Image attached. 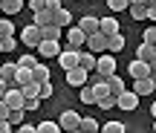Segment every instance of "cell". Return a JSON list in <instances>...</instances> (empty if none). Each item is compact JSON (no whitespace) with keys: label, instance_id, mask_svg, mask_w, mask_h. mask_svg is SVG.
<instances>
[{"label":"cell","instance_id":"cell-38","mask_svg":"<svg viewBox=\"0 0 156 133\" xmlns=\"http://www.w3.org/2000/svg\"><path fill=\"white\" fill-rule=\"evenodd\" d=\"M29 110H41V99H29V101H23V113H29Z\"/></svg>","mask_w":156,"mask_h":133},{"label":"cell","instance_id":"cell-2","mask_svg":"<svg viewBox=\"0 0 156 133\" xmlns=\"http://www.w3.org/2000/svg\"><path fill=\"white\" fill-rule=\"evenodd\" d=\"M20 41L29 46V49H38V46H41V41H44V35H41V29L35 26V23H29V26L20 32Z\"/></svg>","mask_w":156,"mask_h":133},{"label":"cell","instance_id":"cell-32","mask_svg":"<svg viewBox=\"0 0 156 133\" xmlns=\"http://www.w3.org/2000/svg\"><path fill=\"white\" fill-rule=\"evenodd\" d=\"M142 38H145V41H142V44H147V46H153V49H156V26H147Z\"/></svg>","mask_w":156,"mask_h":133},{"label":"cell","instance_id":"cell-5","mask_svg":"<svg viewBox=\"0 0 156 133\" xmlns=\"http://www.w3.org/2000/svg\"><path fill=\"white\" fill-rule=\"evenodd\" d=\"M58 124H61V130H64V133L78 130V124H81V116H78L75 110H64V113H61V119H58Z\"/></svg>","mask_w":156,"mask_h":133},{"label":"cell","instance_id":"cell-35","mask_svg":"<svg viewBox=\"0 0 156 133\" xmlns=\"http://www.w3.org/2000/svg\"><path fill=\"white\" fill-rule=\"evenodd\" d=\"M107 6H110V12H124V9H130L127 0H110Z\"/></svg>","mask_w":156,"mask_h":133},{"label":"cell","instance_id":"cell-44","mask_svg":"<svg viewBox=\"0 0 156 133\" xmlns=\"http://www.w3.org/2000/svg\"><path fill=\"white\" fill-rule=\"evenodd\" d=\"M6 93H9V84H6L3 78H0V101H3V95H6Z\"/></svg>","mask_w":156,"mask_h":133},{"label":"cell","instance_id":"cell-1","mask_svg":"<svg viewBox=\"0 0 156 133\" xmlns=\"http://www.w3.org/2000/svg\"><path fill=\"white\" fill-rule=\"evenodd\" d=\"M95 75H101V78H110V75H116V58H113L110 52L98 55V64H95Z\"/></svg>","mask_w":156,"mask_h":133},{"label":"cell","instance_id":"cell-18","mask_svg":"<svg viewBox=\"0 0 156 133\" xmlns=\"http://www.w3.org/2000/svg\"><path fill=\"white\" fill-rule=\"evenodd\" d=\"M136 61L153 64L156 61V49H153V46H147V44H139V49H136Z\"/></svg>","mask_w":156,"mask_h":133},{"label":"cell","instance_id":"cell-48","mask_svg":"<svg viewBox=\"0 0 156 133\" xmlns=\"http://www.w3.org/2000/svg\"><path fill=\"white\" fill-rule=\"evenodd\" d=\"M69 133H81V130H69Z\"/></svg>","mask_w":156,"mask_h":133},{"label":"cell","instance_id":"cell-17","mask_svg":"<svg viewBox=\"0 0 156 133\" xmlns=\"http://www.w3.org/2000/svg\"><path fill=\"white\" fill-rule=\"evenodd\" d=\"M52 23H55L58 29H69L73 26V15H69L67 9H58V12H52Z\"/></svg>","mask_w":156,"mask_h":133},{"label":"cell","instance_id":"cell-49","mask_svg":"<svg viewBox=\"0 0 156 133\" xmlns=\"http://www.w3.org/2000/svg\"><path fill=\"white\" fill-rule=\"evenodd\" d=\"M153 130H156V122H153Z\"/></svg>","mask_w":156,"mask_h":133},{"label":"cell","instance_id":"cell-47","mask_svg":"<svg viewBox=\"0 0 156 133\" xmlns=\"http://www.w3.org/2000/svg\"><path fill=\"white\" fill-rule=\"evenodd\" d=\"M151 113H153V119H156V101H153V107H151Z\"/></svg>","mask_w":156,"mask_h":133},{"label":"cell","instance_id":"cell-45","mask_svg":"<svg viewBox=\"0 0 156 133\" xmlns=\"http://www.w3.org/2000/svg\"><path fill=\"white\" fill-rule=\"evenodd\" d=\"M0 133H12V124L9 122H0Z\"/></svg>","mask_w":156,"mask_h":133},{"label":"cell","instance_id":"cell-20","mask_svg":"<svg viewBox=\"0 0 156 133\" xmlns=\"http://www.w3.org/2000/svg\"><path fill=\"white\" fill-rule=\"evenodd\" d=\"M15 75H17V61H9V64H3V66H0V78H3L9 87L15 84Z\"/></svg>","mask_w":156,"mask_h":133},{"label":"cell","instance_id":"cell-40","mask_svg":"<svg viewBox=\"0 0 156 133\" xmlns=\"http://www.w3.org/2000/svg\"><path fill=\"white\" fill-rule=\"evenodd\" d=\"M15 46H17V41H15V38H6V41H0V49H3V52H12Z\"/></svg>","mask_w":156,"mask_h":133},{"label":"cell","instance_id":"cell-3","mask_svg":"<svg viewBox=\"0 0 156 133\" xmlns=\"http://www.w3.org/2000/svg\"><path fill=\"white\" fill-rule=\"evenodd\" d=\"M87 52H93V55H104V52H107V35H101V32L90 35V38H87Z\"/></svg>","mask_w":156,"mask_h":133},{"label":"cell","instance_id":"cell-29","mask_svg":"<svg viewBox=\"0 0 156 133\" xmlns=\"http://www.w3.org/2000/svg\"><path fill=\"white\" fill-rule=\"evenodd\" d=\"M38 133H64L58 122H41L38 124Z\"/></svg>","mask_w":156,"mask_h":133},{"label":"cell","instance_id":"cell-14","mask_svg":"<svg viewBox=\"0 0 156 133\" xmlns=\"http://www.w3.org/2000/svg\"><path fill=\"white\" fill-rule=\"evenodd\" d=\"M127 12H130L133 20H147V0H133Z\"/></svg>","mask_w":156,"mask_h":133},{"label":"cell","instance_id":"cell-24","mask_svg":"<svg viewBox=\"0 0 156 133\" xmlns=\"http://www.w3.org/2000/svg\"><path fill=\"white\" fill-rule=\"evenodd\" d=\"M35 26H38V29L55 26V23H52V12H49V9H46V12H38V15H35Z\"/></svg>","mask_w":156,"mask_h":133},{"label":"cell","instance_id":"cell-46","mask_svg":"<svg viewBox=\"0 0 156 133\" xmlns=\"http://www.w3.org/2000/svg\"><path fill=\"white\" fill-rule=\"evenodd\" d=\"M147 72H151V78L156 81V61H153V64H147Z\"/></svg>","mask_w":156,"mask_h":133},{"label":"cell","instance_id":"cell-6","mask_svg":"<svg viewBox=\"0 0 156 133\" xmlns=\"http://www.w3.org/2000/svg\"><path fill=\"white\" fill-rule=\"evenodd\" d=\"M67 84H69V87H78V90L87 87V84H90V72H84L81 66H75V70L67 72Z\"/></svg>","mask_w":156,"mask_h":133},{"label":"cell","instance_id":"cell-37","mask_svg":"<svg viewBox=\"0 0 156 133\" xmlns=\"http://www.w3.org/2000/svg\"><path fill=\"white\" fill-rule=\"evenodd\" d=\"M95 104H98L101 110H113V107H116V99H113V95H107V99H101V101H95Z\"/></svg>","mask_w":156,"mask_h":133},{"label":"cell","instance_id":"cell-30","mask_svg":"<svg viewBox=\"0 0 156 133\" xmlns=\"http://www.w3.org/2000/svg\"><path fill=\"white\" fill-rule=\"evenodd\" d=\"M20 93H23V99H38V93H41V84H26V87H20Z\"/></svg>","mask_w":156,"mask_h":133},{"label":"cell","instance_id":"cell-41","mask_svg":"<svg viewBox=\"0 0 156 133\" xmlns=\"http://www.w3.org/2000/svg\"><path fill=\"white\" fill-rule=\"evenodd\" d=\"M9 116H12V110L3 104V101H0V122H9Z\"/></svg>","mask_w":156,"mask_h":133},{"label":"cell","instance_id":"cell-13","mask_svg":"<svg viewBox=\"0 0 156 133\" xmlns=\"http://www.w3.org/2000/svg\"><path fill=\"white\" fill-rule=\"evenodd\" d=\"M95 64H98V55H93V52H78V66H81L84 72H95Z\"/></svg>","mask_w":156,"mask_h":133},{"label":"cell","instance_id":"cell-31","mask_svg":"<svg viewBox=\"0 0 156 133\" xmlns=\"http://www.w3.org/2000/svg\"><path fill=\"white\" fill-rule=\"evenodd\" d=\"M78 95H81V101H84V104H95V93H93V87H90V84L78 90Z\"/></svg>","mask_w":156,"mask_h":133},{"label":"cell","instance_id":"cell-8","mask_svg":"<svg viewBox=\"0 0 156 133\" xmlns=\"http://www.w3.org/2000/svg\"><path fill=\"white\" fill-rule=\"evenodd\" d=\"M116 107L119 110H136V107H139V95H136L133 90H127V93H122L116 99Z\"/></svg>","mask_w":156,"mask_h":133},{"label":"cell","instance_id":"cell-23","mask_svg":"<svg viewBox=\"0 0 156 133\" xmlns=\"http://www.w3.org/2000/svg\"><path fill=\"white\" fill-rule=\"evenodd\" d=\"M32 78H35V84H46V81H49V66H46V64H38L32 70Z\"/></svg>","mask_w":156,"mask_h":133},{"label":"cell","instance_id":"cell-27","mask_svg":"<svg viewBox=\"0 0 156 133\" xmlns=\"http://www.w3.org/2000/svg\"><path fill=\"white\" fill-rule=\"evenodd\" d=\"M61 32H64V29H58V26H46V29H41L44 41H61Z\"/></svg>","mask_w":156,"mask_h":133},{"label":"cell","instance_id":"cell-15","mask_svg":"<svg viewBox=\"0 0 156 133\" xmlns=\"http://www.w3.org/2000/svg\"><path fill=\"white\" fill-rule=\"evenodd\" d=\"M127 72H130V78H133V81H142V78H151V72H147V64H142V61H130Z\"/></svg>","mask_w":156,"mask_h":133},{"label":"cell","instance_id":"cell-11","mask_svg":"<svg viewBox=\"0 0 156 133\" xmlns=\"http://www.w3.org/2000/svg\"><path fill=\"white\" fill-rule=\"evenodd\" d=\"M75 26H78V29H81V32L90 38V35H95V32H98V17H95V15H84L81 20L75 23Z\"/></svg>","mask_w":156,"mask_h":133},{"label":"cell","instance_id":"cell-16","mask_svg":"<svg viewBox=\"0 0 156 133\" xmlns=\"http://www.w3.org/2000/svg\"><path fill=\"white\" fill-rule=\"evenodd\" d=\"M153 90H156V81H153V78H142V81H133V93L139 95V99H142V95H151Z\"/></svg>","mask_w":156,"mask_h":133},{"label":"cell","instance_id":"cell-21","mask_svg":"<svg viewBox=\"0 0 156 133\" xmlns=\"http://www.w3.org/2000/svg\"><path fill=\"white\" fill-rule=\"evenodd\" d=\"M122 49H124V35L122 32L107 38V52H110V55H116V52H122Z\"/></svg>","mask_w":156,"mask_h":133},{"label":"cell","instance_id":"cell-43","mask_svg":"<svg viewBox=\"0 0 156 133\" xmlns=\"http://www.w3.org/2000/svg\"><path fill=\"white\" fill-rule=\"evenodd\" d=\"M15 133H38V128H32V124H20Z\"/></svg>","mask_w":156,"mask_h":133},{"label":"cell","instance_id":"cell-34","mask_svg":"<svg viewBox=\"0 0 156 133\" xmlns=\"http://www.w3.org/2000/svg\"><path fill=\"white\" fill-rule=\"evenodd\" d=\"M23 116H26L23 110H15V113L9 116V124H12V128H20V124H23Z\"/></svg>","mask_w":156,"mask_h":133},{"label":"cell","instance_id":"cell-28","mask_svg":"<svg viewBox=\"0 0 156 133\" xmlns=\"http://www.w3.org/2000/svg\"><path fill=\"white\" fill-rule=\"evenodd\" d=\"M38 64H41V61L32 55V52H29V55H23V58H17V66H23V70H35Z\"/></svg>","mask_w":156,"mask_h":133},{"label":"cell","instance_id":"cell-7","mask_svg":"<svg viewBox=\"0 0 156 133\" xmlns=\"http://www.w3.org/2000/svg\"><path fill=\"white\" fill-rule=\"evenodd\" d=\"M67 41H69V49H75V52H81V46H87V35H84L78 26L67 29Z\"/></svg>","mask_w":156,"mask_h":133},{"label":"cell","instance_id":"cell-9","mask_svg":"<svg viewBox=\"0 0 156 133\" xmlns=\"http://www.w3.org/2000/svg\"><path fill=\"white\" fill-rule=\"evenodd\" d=\"M38 52H41V58H58L61 55V41H41Z\"/></svg>","mask_w":156,"mask_h":133},{"label":"cell","instance_id":"cell-12","mask_svg":"<svg viewBox=\"0 0 156 133\" xmlns=\"http://www.w3.org/2000/svg\"><path fill=\"white\" fill-rule=\"evenodd\" d=\"M98 32L107 35V38L119 35V20H116V17H98Z\"/></svg>","mask_w":156,"mask_h":133},{"label":"cell","instance_id":"cell-22","mask_svg":"<svg viewBox=\"0 0 156 133\" xmlns=\"http://www.w3.org/2000/svg\"><path fill=\"white\" fill-rule=\"evenodd\" d=\"M20 9H23V0H3L0 3V12L3 15H17Z\"/></svg>","mask_w":156,"mask_h":133},{"label":"cell","instance_id":"cell-36","mask_svg":"<svg viewBox=\"0 0 156 133\" xmlns=\"http://www.w3.org/2000/svg\"><path fill=\"white\" fill-rule=\"evenodd\" d=\"M52 93H55V90H52V84L46 81V84H41V93H38V99H52Z\"/></svg>","mask_w":156,"mask_h":133},{"label":"cell","instance_id":"cell-4","mask_svg":"<svg viewBox=\"0 0 156 133\" xmlns=\"http://www.w3.org/2000/svg\"><path fill=\"white\" fill-rule=\"evenodd\" d=\"M23 101H26V99H23V93L17 87H9V93L3 95V104L9 107L12 113H15V110H23Z\"/></svg>","mask_w":156,"mask_h":133},{"label":"cell","instance_id":"cell-10","mask_svg":"<svg viewBox=\"0 0 156 133\" xmlns=\"http://www.w3.org/2000/svg\"><path fill=\"white\" fill-rule=\"evenodd\" d=\"M58 64L64 66V72L75 70V66H78V52H75V49H61V55H58Z\"/></svg>","mask_w":156,"mask_h":133},{"label":"cell","instance_id":"cell-42","mask_svg":"<svg viewBox=\"0 0 156 133\" xmlns=\"http://www.w3.org/2000/svg\"><path fill=\"white\" fill-rule=\"evenodd\" d=\"M147 20H156V0L147 3Z\"/></svg>","mask_w":156,"mask_h":133},{"label":"cell","instance_id":"cell-39","mask_svg":"<svg viewBox=\"0 0 156 133\" xmlns=\"http://www.w3.org/2000/svg\"><path fill=\"white\" fill-rule=\"evenodd\" d=\"M29 9H32L35 15H38V12H46V0H32V3H29Z\"/></svg>","mask_w":156,"mask_h":133},{"label":"cell","instance_id":"cell-51","mask_svg":"<svg viewBox=\"0 0 156 133\" xmlns=\"http://www.w3.org/2000/svg\"><path fill=\"white\" fill-rule=\"evenodd\" d=\"M98 133H101V130H98Z\"/></svg>","mask_w":156,"mask_h":133},{"label":"cell","instance_id":"cell-50","mask_svg":"<svg viewBox=\"0 0 156 133\" xmlns=\"http://www.w3.org/2000/svg\"><path fill=\"white\" fill-rule=\"evenodd\" d=\"M0 52H3V49H0Z\"/></svg>","mask_w":156,"mask_h":133},{"label":"cell","instance_id":"cell-33","mask_svg":"<svg viewBox=\"0 0 156 133\" xmlns=\"http://www.w3.org/2000/svg\"><path fill=\"white\" fill-rule=\"evenodd\" d=\"M124 130H127V128H124L122 122H107L104 128H101V133H124Z\"/></svg>","mask_w":156,"mask_h":133},{"label":"cell","instance_id":"cell-25","mask_svg":"<svg viewBox=\"0 0 156 133\" xmlns=\"http://www.w3.org/2000/svg\"><path fill=\"white\" fill-rule=\"evenodd\" d=\"M78 130H81V133H98L101 128H98V122H95L93 116H87V119H81V124H78Z\"/></svg>","mask_w":156,"mask_h":133},{"label":"cell","instance_id":"cell-26","mask_svg":"<svg viewBox=\"0 0 156 133\" xmlns=\"http://www.w3.org/2000/svg\"><path fill=\"white\" fill-rule=\"evenodd\" d=\"M12 35H15V23H12L9 17H0V41L12 38Z\"/></svg>","mask_w":156,"mask_h":133},{"label":"cell","instance_id":"cell-19","mask_svg":"<svg viewBox=\"0 0 156 133\" xmlns=\"http://www.w3.org/2000/svg\"><path fill=\"white\" fill-rule=\"evenodd\" d=\"M107 90H110L113 99H119L122 93H127V87H124V81H122L119 75H110V78H107Z\"/></svg>","mask_w":156,"mask_h":133}]
</instances>
